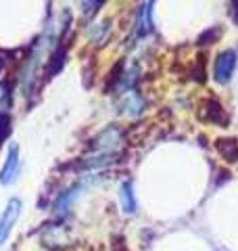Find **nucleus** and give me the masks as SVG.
I'll return each instance as SVG.
<instances>
[{"instance_id": "f257e3e1", "label": "nucleus", "mask_w": 238, "mask_h": 251, "mask_svg": "<svg viewBox=\"0 0 238 251\" xmlns=\"http://www.w3.org/2000/svg\"><path fill=\"white\" fill-rule=\"evenodd\" d=\"M234 67H236V52L234 50H224L215 59V67H213V77L219 82V84H226L230 82V77L234 74Z\"/></svg>"}, {"instance_id": "f03ea898", "label": "nucleus", "mask_w": 238, "mask_h": 251, "mask_svg": "<svg viewBox=\"0 0 238 251\" xmlns=\"http://www.w3.org/2000/svg\"><path fill=\"white\" fill-rule=\"evenodd\" d=\"M19 211H21V201L19 199H11L6 203V209L2 211L0 216V243H4L9 239V234L13 230V224L17 222L19 218Z\"/></svg>"}, {"instance_id": "7ed1b4c3", "label": "nucleus", "mask_w": 238, "mask_h": 251, "mask_svg": "<svg viewBox=\"0 0 238 251\" xmlns=\"http://www.w3.org/2000/svg\"><path fill=\"white\" fill-rule=\"evenodd\" d=\"M17 172H19V149L13 145L9 155H6L2 172H0V184H11L15 176H17Z\"/></svg>"}, {"instance_id": "20e7f679", "label": "nucleus", "mask_w": 238, "mask_h": 251, "mask_svg": "<svg viewBox=\"0 0 238 251\" xmlns=\"http://www.w3.org/2000/svg\"><path fill=\"white\" fill-rule=\"evenodd\" d=\"M203 111H205V117H207L209 122H213V124H219V126H228V115H226V111L221 109V105L217 103L215 99H207L203 103Z\"/></svg>"}, {"instance_id": "39448f33", "label": "nucleus", "mask_w": 238, "mask_h": 251, "mask_svg": "<svg viewBox=\"0 0 238 251\" xmlns=\"http://www.w3.org/2000/svg\"><path fill=\"white\" fill-rule=\"evenodd\" d=\"M215 149L226 161H230V163L238 161V143H236V138H219V140H215Z\"/></svg>"}, {"instance_id": "423d86ee", "label": "nucleus", "mask_w": 238, "mask_h": 251, "mask_svg": "<svg viewBox=\"0 0 238 251\" xmlns=\"http://www.w3.org/2000/svg\"><path fill=\"white\" fill-rule=\"evenodd\" d=\"M121 205L125 211H134L136 209V201H134V193H132V184L125 182L121 186Z\"/></svg>"}, {"instance_id": "0eeeda50", "label": "nucleus", "mask_w": 238, "mask_h": 251, "mask_svg": "<svg viewBox=\"0 0 238 251\" xmlns=\"http://www.w3.org/2000/svg\"><path fill=\"white\" fill-rule=\"evenodd\" d=\"M75 191H77V188H69V191L61 193L59 199H57V203H54V209H57V211H67L69 203L75 199Z\"/></svg>"}, {"instance_id": "6e6552de", "label": "nucleus", "mask_w": 238, "mask_h": 251, "mask_svg": "<svg viewBox=\"0 0 238 251\" xmlns=\"http://www.w3.org/2000/svg\"><path fill=\"white\" fill-rule=\"evenodd\" d=\"M142 107V99L138 97V94H130L128 100H125V111L128 113H138Z\"/></svg>"}, {"instance_id": "1a4fd4ad", "label": "nucleus", "mask_w": 238, "mask_h": 251, "mask_svg": "<svg viewBox=\"0 0 238 251\" xmlns=\"http://www.w3.org/2000/svg\"><path fill=\"white\" fill-rule=\"evenodd\" d=\"M232 6H234V21L238 23V2H232Z\"/></svg>"}]
</instances>
